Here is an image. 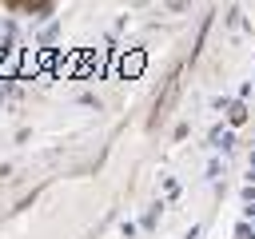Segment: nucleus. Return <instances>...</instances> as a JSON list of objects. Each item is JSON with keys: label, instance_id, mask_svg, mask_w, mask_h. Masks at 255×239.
<instances>
[]
</instances>
